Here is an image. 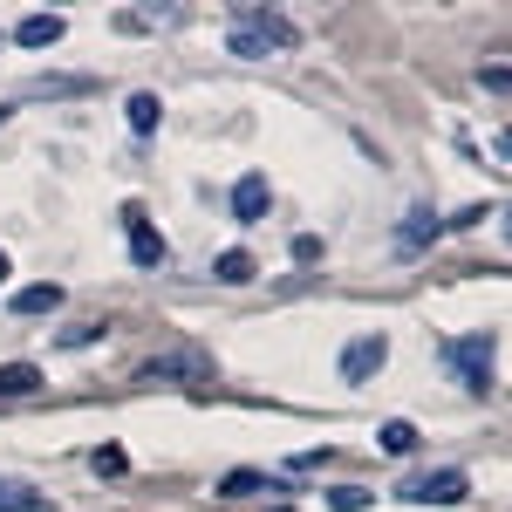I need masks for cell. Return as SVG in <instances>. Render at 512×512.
Returning a JSON list of instances; mask_svg holds the SVG:
<instances>
[{
    "mask_svg": "<svg viewBox=\"0 0 512 512\" xmlns=\"http://www.w3.org/2000/svg\"><path fill=\"white\" fill-rule=\"evenodd\" d=\"M267 48H294V28H287L280 14H246L233 28V55L253 62V55H267Z\"/></svg>",
    "mask_w": 512,
    "mask_h": 512,
    "instance_id": "6da1fadb",
    "label": "cell"
},
{
    "mask_svg": "<svg viewBox=\"0 0 512 512\" xmlns=\"http://www.w3.org/2000/svg\"><path fill=\"white\" fill-rule=\"evenodd\" d=\"M451 369H458L465 390H485L492 383V335H458L451 342Z\"/></svg>",
    "mask_w": 512,
    "mask_h": 512,
    "instance_id": "7a4b0ae2",
    "label": "cell"
},
{
    "mask_svg": "<svg viewBox=\"0 0 512 512\" xmlns=\"http://www.w3.org/2000/svg\"><path fill=\"white\" fill-rule=\"evenodd\" d=\"M472 485H465V472H424L403 485V499H417V506H458Z\"/></svg>",
    "mask_w": 512,
    "mask_h": 512,
    "instance_id": "3957f363",
    "label": "cell"
},
{
    "mask_svg": "<svg viewBox=\"0 0 512 512\" xmlns=\"http://www.w3.org/2000/svg\"><path fill=\"white\" fill-rule=\"evenodd\" d=\"M267 205H274L267 171H246V178L233 185V219H239V226H260V219H267Z\"/></svg>",
    "mask_w": 512,
    "mask_h": 512,
    "instance_id": "277c9868",
    "label": "cell"
},
{
    "mask_svg": "<svg viewBox=\"0 0 512 512\" xmlns=\"http://www.w3.org/2000/svg\"><path fill=\"white\" fill-rule=\"evenodd\" d=\"M123 226H130V260H137L144 274H151V267H164V233L144 219V212H137V205L123 212Z\"/></svg>",
    "mask_w": 512,
    "mask_h": 512,
    "instance_id": "5b68a950",
    "label": "cell"
},
{
    "mask_svg": "<svg viewBox=\"0 0 512 512\" xmlns=\"http://www.w3.org/2000/svg\"><path fill=\"white\" fill-rule=\"evenodd\" d=\"M383 355H390V342H383V335H362V342H349V355H342V383H369V376L383 369Z\"/></svg>",
    "mask_w": 512,
    "mask_h": 512,
    "instance_id": "8992f818",
    "label": "cell"
},
{
    "mask_svg": "<svg viewBox=\"0 0 512 512\" xmlns=\"http://www.w3.org/2000/svg\"><path fill=\"white\" fill-rule=\"evenodd\" d=\"M14 41H21V48H55V41H62V14H28V21L14 28Z\"/></svg>",
    "mask_w": 512,
    "mask_h": 512,
    "instance_id": "52a82bcc",
    "label": "cell"
},
{
    "mask_svg": "<svg viewBox=\"0 0 512 512\" xmlns=\"http://www.w3.org/2000/svg\"><path fill=\"white\" fill-rule=\"evenodd\" d=\"M55 308H62V287L55 280H35V287L14 294V315H55Z\"/></svg>",
    "mask_w": 512,
    "mask_h": 512,
    "instance_id": "ba28073f",
    "label": "cell"
},
{
    "mask_svg": "<svg viewBox=\"0 0 512 512\" xmlns=\"http://www.w3.org/2000/svg\"><path fill=\"white\" fill-rule=\"evenodd\" d=\"M28 390H41L35 362H0V396H28Z\"/></svg>",
    "mask_w": 512,
    "mask_h": 512,
    "instance_id": "9c48e42d",
    "label": "cell"
},
{
    "mask_svg": "<svg viewBox=\"0 0 512 512\" xmlns=\"http://www.w3.org/2000/svg\"><path fill=\"white\" fill-rule=\"evenodd\" d=\"M212 274L226 280V287H246L260 267H253V253H246V246H233V253H219V267H212Z\"/></svg>",
    "mask_w": 512,
    "mask_h": 512,
    "instance_id": "30bf717a",
    "label": "cell"
},
{
    "mask_svg": "<svg viewBox=\"0 0 512 512\" xmlns=\"http://www.w3.org/2000/svg\"><path fill=\"white\" fill-rule=\"evenodd\" d=\"M0 512H55L48 499H35L28 485H14V478H0Z\"/></svg>",
    "mask_w": 512,
    "mask_h": 512,
    "instance_id": "8fae6325",
    "label": "cell"
},
{
    "mask_svg": "<svg viewBox=\"0 0 512 512\" xmlns=\"http://www.w3.org/2000/svg\"><path fill=\"white\" fill-rule=\"evenodd\" d=\"M376 437H383V451H396V458H403V451H417V424H403V417H390Z\"/></svg>",
    "mask_w": 512,
    "mask_h": 512,
    "instance_id": "7c38bea8",
    "label": "cell"
},
{
    "mask_svg": "<svg viewBox=\"0 0 512 512\" xmlns=\"http://www.w3.org/2000/svg\"><path fill=\"white\" fill-rule=\"evenodd\" d=\"M219 492H226V499H246V492H274V485H267L260 472H226V478H219Z\"/></svg>",
    "mask_w": 512,
    "mask_h": 512,
    "instance_id": "4fadbf2b",
    "label": "cell"
},
{
    "mask_svg": "<svg viewBox=\"0 0 512 512\" xmlns=\"http://www.w3.org/2000/svg\"><path fill=\"white\" fill-rule=\"evenodd\" d=\"M130 130H158V96H151V89L130 96Z\"/></svg>",
    "mask_w": 512,
    "mask_h": 512,
    "instance_id": "5bb4252c",
    "label": "cell"
},
{
    "mask_svg": "<svg viewBox=\"0 0 512 512\" xmlns=\"http://www.w3.org/2000/svg\"><path fill=\"white\" fill-rule=\"evenodd\" d=\"M437 233H444V226H437L431 212H417V219H410V226H403V246H410V253H417V246H431Z\"/></svg>",
    "mask_w": 512,
    "mask_h": 512,
    "instance_id": "9a60e30c",
    "label": "cell"
},
{
    "mask_svg": "<svg viewBox=\"0 0 512 512\" xmlns=\"http://www.w3.org/2000/svg\"><path fill=\"white\" fill-rule=\"evenodd\" d=\"M123 465H130V458H123L117 444H103V451H89V472H96V478H123Z\"/></svg>",
    "mask_w": 512,
    "mask_h": 512,
    "instance_id": "2e32d148",
    "label": "cell"
},
{
    "mask_svg": "<svg viewBox=\"0 0 512 512\" xmlns=\"http://www.w3.org/2000/svg\"><path fill=\"white\" fill-rule=\"evenodd\" d=\"M328 506H335V512H362V506H369V492H362V485H342V492H328Z\"/></svg>",
    "mask_w": 512,
    "mask_h": 512,
    "instance_id": "e0dca14e",
    "label": "cell"
},
{
    "mask_svg": "<svg viewBox=\"0 0 512 512\" xmlns=\"http://www.w3.org/2000/svg\"><path fill=\"white\" fill-rule=\"evenodd\" d=\"M7 274H14V267H7V253H0V280H7Z\"/></svg>",
    "mask_w": 512,
    "mask_h": 512,
    "instance_id": "ac0fdd59",
    "label": "cell"
},
{
    "mask_svg": "<svg viewBox=\"0 0 512 512\" xmlns=\"http://www.w3.org/2000/svg\"><path fill=\"white\" fill-rule=\"evenodd\" d=\"M274 512H287V506H274Z\"/></svg>",
    "mask_w": 512,
    "mask_h": 512,
    "instance_id": "d6986e66",
    "label": "cell"
},
{
    "mask_svg": "<svg viewBox=\"0 0 512 512\" xmlns=\"http://www.w3.org/2000/svg\"><path fill=\"white\" fill-rule=\"evenodd\" d=\"M0 117H7V110H0Z\"/></svg>",
    "mask_w": 512,
    "mask_h": 512,
    "instance_id": "ffe728a7",
    "label": "cell"
}]
</instances>
